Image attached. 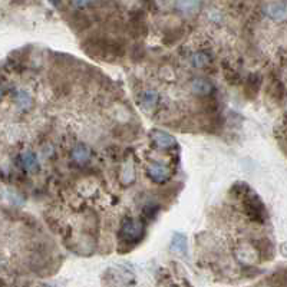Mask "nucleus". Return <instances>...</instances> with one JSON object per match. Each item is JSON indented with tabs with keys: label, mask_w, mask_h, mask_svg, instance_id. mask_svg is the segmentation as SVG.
I'll return each mask as SVG.
<instances>
[{
	"label": "nucleus",
	"mask_w": 287,
	"mask_h": 287,
	"mask_svg": "<svg viewBox=\"0 0 287 287\" xmlns=\"http://www.w3.org/2000/svg\"><path fill=\"white\" fill-rule=\"evenodd\" d=\"M145 236V224L139 220H134L131 217L124 219L121 228H119V238L122 243L136 244Z\"/></svg>",
	"instance_id": "nucleus-1"
},
{
	"label": "nucleus",
	"mask_w": 287,
	"mask_h": 287,
	"mask_svg": "<svg viewBox=\"0 0 287 287\" xmlns=\"http://www.w3.org/2000/svg\"><path fill=\"white\" fill-rule=\"evenodd\" d=\"M241 195H243L244 211L249 216V219L253 220L255 223H264L266 208H264V204L258 198V195L254 194L253 191H250L249 188H246V191L241 192Z\"/></svg>",
	"instance_id": "nucleus-2"
},
{
	"label": "nucleus",
	"mask_w": 287,
	"mask_h": 287,
	"mask_svg": "<svg viewBox=\"0 0 287 287\" xmlns=\"http://www.w3.org/2000/svg\"><path fill=\"white\" fill-rule=\"evenodd\" d=\"M147 175L151 178V181L157 184H164L172 177V171L165 164L161 162H151L147 168Z\"/></svg>",
	"instance_id": "nucleus-3"
},
{
	"label": "nucleus",
	"mask_w": 287,
	"mask_h": 287,
	"mask_svg": "<svg viewBox=\"0 0 287 287\" xmlns=\"http://www.w3.org/2000/svg\"><path fill=\"white\" fill-rule=\"evenodd\" d=\"M150 138H151L152 144L159 150H172L177 147L175 138L161 129H152L150 132Z\"/></svg>",
	"instance_id": "nucleus-4"
},
{
	"label": "nucleus",
	"mask_w": 287,
	"mask_h": 287,
	"mask_svg": "<svg viewBox=\"0 0 287 287\" xmlns=\"http://www.w3.org/2000/svg\"><path fill=\"white\" fill-rule=\"evenodd\" d=\"M266 15L277 22L286 20L287 19V1H276L270 3L266 7Z\"/></svg>",
	"instance_id": "nucleus-5"
},
{
	"label": "nucleus",
	"mask_w": 287,
	"mask_h": 287,
	"mask_svg": "<svg viewBox=\"0 0 287 287\" xmlns=\"http://www.w3.org/2000/svg\"><path fill=\"white\" fill-rule=\"evenodd\" d=\"M191 89L197 95H210L211 92H214V85L211 84L208 79L197 78L191 82Z\"/></svg>",
	"instance_id": "nucleus-6"
},
{
	"label": "nucleus",
	"mask_w": 287,
	"mask_h": 287,
	"mask_svg": "<svg viewBox=\"0 0 287 287\" xmlns=\"http://www.w3.org/2000/svg\"><path fill=\"white\" fill-rule=\"evenodd\" d=\"M70 157L76 164H86L91 159V151L88 147H85L82 144H78L76 147L72 148Z\"/></svg>",
	"instance_id": "nucleus-7"
},
{
	"label": "nucleus",
	"mask_w": 287,
	"mask_h": 287,
	"mask_svg": "<svg viewBox=\"0 0 287 287\" xmlns=\"http://www.w3.org/2000/svg\"><path fill=\"white\" fill-rule=\"evenodd\" d=\"M201 0H177V9L184 15H194L201 7Z\"/></svg>",
	"instance_id": "nucleus-8"
},
{
	"label": "nucleus",
	"mask_w": 287,
	"mask_h": 287,
	"mask_svg": "<svg viewBox=\"0 0 287 287\" xmlns=\"http://www.w3.org/2000/svg\"><path fill=\"white\" fill-rule=\"evenodd\" d=\"M20 162H22V167L26 169V171H37V169H39L37 157H36L32 151L22 152V155H20Z\"/></svg>",
	"instance_id": "nucleus-9"
},
{
	"label": "nucleus",
	"mask_w": 287,
	"mask_h": 287,
	"mask_svg": "<svg viewBox=\"0 0 287 287\" xmlns=\"http://www.w3.org/2000/svg\"><path fill=\"white\" fill-rule=\"evenodd\" d=\"M211 62V58L207 52H197L191 56V65L194 68H205Z\"/></svg>",
	"instance_id": "nucleus-10"
},
{
	"label": "nucleus",
	"mask_w": 287,
	"mask_h": 287,
	"mask_svg": "<svg viewBox=\"0 0 287 287\" xmlns=\"http://www.w3.org/2000/svg\"><path fill=\"white\" fill-rule=\"evenodd\" d=\"M171 249L178 252V253H187V238L181 233H175L172 237V243H171Z\"/></svg>",
	"instance_id": "nucleus-11"
},
{
	"label": "nucleus",
	"mask_w": 287,
	"mask_h": 287,
	"mask_svg": "<svg viewBox=\"0 0 287 287\" xmlns=\"http://www.w3.org/2000/svg\"><path fill=\"white\" fill-rule=\"evenodd\" d=\"M15 102L22 109H28L32 106V98L26 91H17L16 95H15Z\"/></svg>",
	"instance_id": "nucleus-12"
},
{
	"label": "nucleus",
	"mask_w": 287,
	"mask_h": 287,
	"mask_svg": "<svg viewBox=\"0 0 287 287\" xmlns=\"http://www.w3.org/2000/svg\"><path fill=\"white\" fill-rule=\"evenodd\" d=\"M158 99H159V96H158V94L155 91H147L142 95V103L145 106H154L158 102Z\"/></svg>",
	"instance_id": "nucleus-13"
},
{
	"label": "nucleus",
	"mask_w": 287,
	"mask_h": 287,
	"mask_svg": "<svg viewBox=\"0 0 287 287\" xmlns=\"http://www.w3.org/2000/svg\"><path fill=\"white\" fill-rule=\"evenodd\" d=\"M96 0H70V3L73 4V7L76 9H81V7H86L92 3H95Z\"/></svg>",
	"instance_id": "nucleus-14"
},
{
	"label": "nucleus",
	"mask_w": 287,
	"mask_h": 287,
	"mask_svg": "<svg viewBox=\"0 0 287 287\" xmlns=\"http://www.w3.org/2000/svg\"><path fill=\"white\" fill-rule=\"evenodd\" d=\"M52 4H55V6H58V4H61V0H49Z\"/></svg>",
	"instance_id": "nucleus-15"
}]
</instances>
